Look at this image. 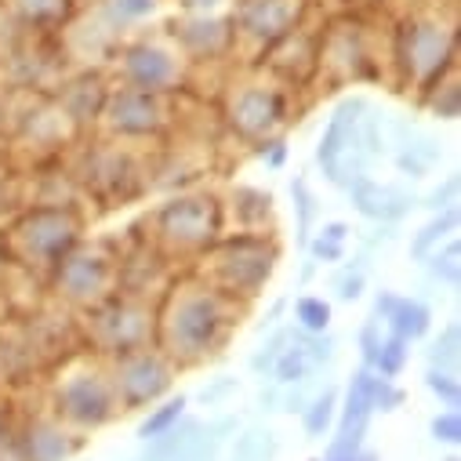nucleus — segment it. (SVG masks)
I'll return each instance as SVG.
<instances>
[{
  "mask_svg": "<svg viewBox=\"0 0 461 461\" xmlns=\"http://www.w3.org/2000/svg\"><path fill=\"white\" fill-rule=\"evenodd\" d=\"M240 302L218 294L196 273L178 276L157 305V338L153 345L175 367H196L221 353L229 330L237 323Z\"/></svg>",
  "mask_w": 461,
  "mask_h": 461,
  "instance_id": "f257e3e1",
  "label": "nucleus"
},
{
  "mask_svg": "<svg viewBox=\"0 0 461 461\" xmlns=\"http://www.w3.org/2000/svg\"><path fill=\"white\" fill-rule=\"evenodd\" d=\"M393 66L400 84L411 91L432 87L447 69L457 66V30L454 5L443 15V5H418L400 15L393 33Z\"/></svg>",
  "mask_w": 461,
  "mask_h": 461,
  "instance_id": "f03ea898",
  "label": "nucleus"
},
{
  "mask_svg": "<svg viewBox=\"0 0 461 461\" xmlns=\"http://www.w3.org/2000/svg\"><path fill=\"white\" fill-rule=\"evenodd\" d=\"M203 262L207 266L196 273L200 280H207L218 294L248 305L273 280L276 262H280V248L266 233H237L229 240H214L203 251Z\"/></svg>",
  "mask_w": 461,
  "mask_h": 461,
  "instance_id": "7ed1b4c3",
  "label": "nucleus"
},
{
  "mask_svg": "<svg viewBox=\"0 0 461 461\" xmlns=\"http://www.w3.org/2000/svg\"><path fill=\"white\" fill-rule=\"evenodd\" d=\"M51 414L69 429H102L121 414L109 378V360L95 353L66 357L51 378Z\"/></svg>",
  "mask_w": 461,
  "mask_h": 461,
  "instance_id": "20e7f679",
  "label": "nucleus"
},
{
  "mask_svg": "<svg viewBox=\"0 0 461 461\" xmlns=\"http://www.w3.org/2000/svg\"><path fill=\"white\" fill-rule=\"evenodd\" d=\"M80 211L73 203H33L5 233L8 262L37 273H51L80 244Z\"/></svg>",
  "mask_w": 461,
  "mask_h": 461,
  "instance_id": "39448f33",
  "label": "nucleus"
},
{
  "mask_svg": "<svg viewBox=\"0 0 461 461\" xmlns=\"http://www.w3.org/2000/svg\"><path fill=\"white\" fill-rule=\"evenodd\" d=\"M109 69L117 73V80L124 87H139V91H153V95L185 91L189 73H193V66L185 62L182 48L175 44V37L167 30L131 33L128 41H121V48L109 59Z\"/></svg>",
  "mask_w": 461,
  "mask_h": 461,
  "instance_id": "423d86ee",
  "label": "nucleus"
},
{
  "mask_svg": "<svg viewBox=\"0 0 461 461\" xmlns=\"http://www.w3.org/2000/svg\"><path fill=\"white\" fill-rule=\"evenodd\" d=\"M84 341L91 345L87 353L113 360L124 357L142 345H153L157 338V305L146 298H131V294H109L98 305L84 309V323H80Z\"/></svg>",
  "mask_w": 461,
  "mask_h": 461,
  "instance_id": "0eeeda50",
  "label": "nucleus"
},
{
  "mask_svg": "<svg viewBox=\"0 0 461 461\" xmlns=\"http://www.w3.org/2000/svg\"><path fill=\"white\" fill-rule=\"evenodd\" d=\"M291 84L287 80H266L258 69L251 77H240L221 95V117L225 128L244 142H269L291 117Z\"/></svg>",
  "mask_w": 461,
  "mask_h": 461,
  "instance_id": "6e6552de",
  "label": "nucleus"
},
{
  "mask_svg": "<svg viewBox=\"0 0 461 461\" xmlns=\"http://www.w3.org/2000/svg\"><path fill=\"white\" fill-rule=\"evenodd\" d=\"M149 233H153V248L164 258H193L203 255L218 233H221V203L211 193H182L171 196L167 203H160L149 218Z\"/></svg>",
  "mask_w": 461,
  "mask_h": 461,
  "instance_id": "1a4fd4ad",
  "label": "nucleus"
},
{
  "mask_svg": "<svg viewBox=\"0 0 461 461\" xmlns=\"http://www.w3.org/2000/svg\"><path fill=\"white\" fill-rule=\"evenodd\" d=\"M312 0H229V23H233L237 51L251 48V59H262L280 37L305 23Z\"/></svg>",
  "mask_w": 461,
  "mask_h": 461,
  "instance_id": "9d476101",
  "label": "nucleus"
},
{
  "mask_svg": "<svg viewBox=\"0 0 461 461\" xmlns=\"http://www.w3.org/2000/svg\"><path fill=\"white\" fill-rule=\"evenodd\" d=\"M117 255H109L102 244H77L55 269H51V291L59 302L73 309H91L102 298L117 294Z\"/></svg>",
  "mask_w": 461,
  "mask_h": 461,
  "instance_id": "9b49d317",
  "label": "nucleus"
},
{
  "mask_svg": "<svg viewBox=\"0 0 461 461\" xmlns=\"http://www.w3.org/2000/svg\"><path fill=\"white\" fill-rule=\"evenodd\" d=\"M175 364L157 349V345H142L124 357L109 360V378L113 393H117L121 411H146L149 403L164 400L167 389L175 385Z\"/></svg>",
  "mask_w": 461,
  "mask_h": 461,
  "instance_id": "f8f14e48",
  "label": "nucleus"
},
{
  "mask_svg": "<svg viewBox=\"0 0 461 461\" xmlns=\"http://www.w3.org/2000/svg\"><path fill=\"white\" fill-rule=\"evenodd\" d=\"M171 95H153V91H139V87H109L105 105L98 124L105 128V135L121 139V142H139V139H160L171 124Z\"/></svg>",
  "mask_w": 461,
  "mask_h": 461,
  "instance_id": "ddd939ff",
  "label": "nucleus"
},
{
  "mask_svg": "<svg viewBox=\"0 0 461 461\" xmlns=\"http://www.w3.org/2000/svg\"><path fill=\"white\" fill-rule=\"evenodd\" d=\"M175 37V44L182 48L185 62L196 69V66H211V62H225L233 59L237 51V41H233V23L229 15H214V12H203V15H178L167 30Z\"/></svg>",
  "mask_w": 461,
  "mask_h": 461,
  "instance_id": "4468645a",
  "label": "nucleus"
},
{
  "mask_svg": "<svg viewBox=\"0 0 461 461\" xmlns=\"http://www.w3.org/2000/svg\"><path fill=\"white\" fill-rule=\"evenodd\" d=\"M109 87L113 84L102 69H77V73H66L59 80V91H51V98L62 105V113L73 121V128L84 131V128L98 124Z\"/></svg>",
  "mask_w": 461,
  "mask_h": 461,
  "instance_id": "2eb2a0df",
  "label": "nucleus"
},
{
  "mask_svg": "<svg viewBox=\"0 0 461 461\" xmlns=\"http://www.w3.org/2000/svg\"><path fill=\"white\" fill-rule=\"evenodd\" d=\"M19 450H23V461H69L80 447V439L73 436V429L55 418L51 411H37L30 414L19 429Z\"/></svg>",
  "mask_w": 461,
  "mask_h": 461,
  "instance_id": "dca6fc26",
  "label": "nucleus"
},
{
  "mask_svg": "<svg viewBox=\"0 0 461 461\" xmlns=\"http://www.w3.org/2000/svg\"><path fill=\"white\" fill-rule=\"evenodd\" d=\"M345 189H349V196H353V203H357V211H360L364 218L382 221V225H396V221L407 218L411 207L418 203L411 193H403V189H396V185H382V182H375L371 175L353 178Z\"/></svg>",
  "mask_w": 461,
  "mask_h": 461,
  "instance_id": "f3484780",
  "label": "nucleus"
},
{
  "mask_svg": "<svg viewBox=\"0 0 461 461\" xmlns=\"http://www.w3.org/2000/svg\"><path fill=\"white\" fill-rule=\"evenodd\" d=\"M367 102L364 98H345L327 121V131L320 135V146H316V164L323 167V175L334 182V167L341 160V153L353 146V135H357V124L364 117Z\"/></svg>",
  "mask_w": 461,
  "mask_h": 461,
  "instance_id": "a211bd4d",
  "label": "nucleus"
},
{
  "mask_svg": "<svg viewBox=\"0 0 461 461\" xmlns=\"http://www.w3.org/2000/svg\"><path fill=\"white\" fill-rule=\"evenodd\" d=\"M0 8L30 33H59L80 5L77 0H0Z\"/></svg>",
  "mask_w": 461,
  "mask_h": 461,
  "instance_id": "6ab92c4d",
  "label": "nucleus"
},
{
  "mask_svg": "<svg viewBox=\"0 0 461 461\" xmlns=\"http://www.w3.org/2000/svg\"><path fill=\"white\" fill-rule=\"evenodd\" d=\"M91 182L109 189L113 196H135L139 193V171H135V157L121 146L102 149L91 160Z\"/></svg>",
  "mask_w": 461,
  "mask_h": 461,
  "instance_id": "aec40b11",
  "label": "nucleus"
},
{
  "mask_svg": "<svg viewBox=\"0 0 461 461\" xmlns=\"http://www.w3.org/2000/svg\"><path fill=\"white\" fill-rule=\"evenodd\" d=\"M237 432H240L237 414H225V418H218V421H211V425L200 421V429H196L193 439L178 450L175 461H218L221 450L229 447V439H233Z\"/></svg>",
  "mask_w": 461,
  "mask_h": 461,
  "instance_id": "412c9836",
  "label": "nucleus"
},
{
  "mask_svg": "<svg viewBox=\"0 0 461 461\" xmlns=\"http://www.w3.org/2000/svg\"><path fill=\"white\" fill-rule=\"evenodd\" d=\"M91 5L98 8V15L117 30L124 41L146 26L149 19H157V12L164 8V0H91Z\"/></svg>",
  "mask_w": 461,
  "mask_h": 461,
  "instance_id": "4be33fe9",
  "label": "nucleus"
},
{
  "mask_svg": "<svg viewBox=\"0 0 461 461\" xmlns=\"http://www.w3.org/2000/svg\"><path fill=\"white\" fill-rule=\"evenodd\" d=\"M375 371L371 367H360L345 389V400H341V418H338V429H371V414H375Z\"/></svg>",
  "mask_w": 461,
  "mask_h": 461,
  "instance_id": "5701e85b",
  "label": "nucleus"
},
{
  "mask_svg": "<svg viewBox=\"0 0 461 461\" xmlns=\"http://www.w3.org/2000/svg\"><path fill=\"white\" fill-rule=\"evenodd\" d=\"M229 207H233L244 233H266V225L273 221V196L255 185H237Z\"/></svg>",
  "mask_w": 461,
  "mask_h": 461,
  "instance_id": "b1692460",
  "label": "nucleus"
},
{
  "mask_svg": "<svg viewBox=\"0 0 461 461\" xmlns=\"http://www.w3.org/2000/svg\"><path fill=\"white\" fill-rule=\"evenodd\" d=\"M421 105L439 121H457L461 117V87H457V66L447 69L432 87L421 91Z\"/></svg>",
  "mask_w": 461,
  "mask_h": 461,
  "instance_id": "393cba45",
  "label": "nucleus"
},
{
  "mask_svg": "<svg viewBox=\"0 0 461 461\" xmlns=\"http://www.w3.org/2000/svg\"><path fill=\"white\" fill-rule=\"evenodd\" d=\"M385 327L407 341H421L432 330V309L418 298H400V305L393 309V316L385 320Z\"/></svg>",
  "mask_w": 461,
  "mask_h": 461,
  "instance_id": "a878e982",
  "label": "nucleus"
},
{
  "mask_svg": "<svg viewBox=\"0 0 461 461\" xmlns=\"http://www.w3.org/2000/svg\"><path fill=\"white\" fill-rule=\"evenodd\" d=\"M454 229H457V207H450V211H436V218L425 221L418 233L411 237V258H414V262H425L443 240H450Z\"/></svg>",
  "mask_w": 461,
  "mask_h": 461,
  "instance_id": "bb28decb",
  "label": "nucleus"
},
{
  "mask_svg": "<svg viewBox=\"0 0 461 461\" xmlns=\"http://www.w3.org/2000/svg\"><path fill=\"white\" fill-rule=\"evenodd\" d=\"M276 450H280L276 432L255 425V429H244V432L233 439V447H229V461H273Z\"/></svg>",
  "mask_w": 461,
  "mask_h": 461,
  "instance_id": "cd10ccee",
  "label": "nucleus"
},
{
  "mask_svg": "<svg viewBox=\"0 0 461 461\" xmlns=\"http://www.w3.org/2000/svg\"><path fill=\"white\" fill-rule=\"evenodd\" d=\"M316 375V367H312V360L305 357V349H302V341H287L284 345V353L276 357V364H273V371H269V382H276L280 389L284 385H294V382H302V378H312Z\"/></svg>",
  "mask_w": 461,
  "mask_h": 461,
  "instance_id": "c85d7f7f",
  "label": "nucleus"
},
{
  "mask_svg": "<svg viewBox=\"0 0 461 461\" xmlns=\"http://www.w3.org/2000/svg\"><path fill=\"white\" fill-rule=\"evenodd\" d=\"M334 418H338V389H323V393H312V400L305 403V411H302V429H305V436L309 439H320L330 425H334Z\"/></svg>",
  "mask_w": 461,
  "mask_h": 461,
  "instance_id": "c756f323",
  "label": "nucleus"
},
{
  "mask_svg": "<svg viewBox=\"0 0 461 461\" xmlns=\"http://www.w3.org/2000/svg\"><path fill=\"white\" fill-rule=\"evenodd\" d=\"M457 258H461L457 240H443V244L425 258V269H429V276H432L436 284L457 291V280H461V262H457Z\"/></svg>",
  "mask_w": 461,
  "mask_h": 461,
  "instance_id": "7c9ffc66",
  "label": "nucleus"
},
{
  "mask_svg": "<svg viewBox=\"0 0 461 461\" xmlns=\"http://www.w3.org/2000/svg\"><path fill=\"white\" fill-rule=\"evenodd\" d=\"M407 360H411V341L389 330V338H382V349H378L371 371L382 375V378H400L403 367H407Z\"/></svg>",
  "mask_w": 461,
  "mask_h": 461,
  "instance_id": "2f4dec72",
  "label": "nucleus"
},
{
  "mask_svg": "<svg viewBox=\"0 0 461 461\" xmlns=\"http://www.w3.org/2000/svg\"><path fill=\"white\" fill-rule=\"evenodd\" d=\"M185 396H171V400H164V403H157V407H149V414L142 418V425H139V439L142 443H149L153 436H160V432H167L182 414H185Z\"/></svg>",
  "mask_w": 461,
  "mask_h": 461,
  "instance_id": "473e14b6",
  "label": "nucleus"
},
{
  "mask_svg": "<svg viewBox=\"0 0 461 461\" xmlns=\"http://www.w3.org/2000/svg\"><path fill=\"white\" fill-rule=\"evenodd\" d=\"M294 327L305 334H320L330 330V302L320 294H302L294 302Z\"/></svg>",
  "mask_w": 461,
  "mask_h": 461,
  "instance_id": "72a5a7b5",
  "label": "nucleus"
},
{
  "mask_svg": "<svg viewBox=\"0 0 461 461\" xmlns=\"http://www.w3.org/2000/svg\"><path fill=\"white\" fill-rule=\"evenodd\" d=\"M461 360V327L457 323H447L439 330V338L432 341L429 349V367H439V371H454Z\"/></svg>",
  "mask_w": 461,
  "mask_h": 461,
  "instance_id": "f704fd0d",
  "label": "nucleus"
},
{
  "mask_svg": "<svg viewBox=\"0 0 461 461\" xmlns=\"http://www.w3.org/2000/svg\"><path fill=\"white\" fill-rule=\"evenodd\" d=\"M330 287H334V294H338L341 302H357V298L364 294V287H367V258L360 255V258H353L349 266H341V269L334 273Z\"/></svg>",
  "mask_w": 461,
  "mask_h": 461,
  "instance_id": "c9c22d12",
  "label": "nucleus"
},
{
  "mask_svg": "<svg viewBox=\"0 0 461 461\" xmlns=\"http://www.w3.org/2000/svg\"><path fill=\"white\" fill-rule=\"evenodd\" d=\"M287 341H291V327H280V330L273 327V330H269V338L258 345V353H255V357H251V364H248V367H251V375H258V378L266 382V378H269V371H273V364H276V357L284 353V345H287Z\"/></svg>",
  "mask_w": 461,
  "mask_h": 461,
  "instance_id": "e433bc0d",
  "label": "nucleus"
},
{
  "mask_svg": "<svg viewBox=\"0 0 461 461\" xmlns=\"http://www.w3.org/2000/svg\"><path fill=\"white\" fill-rule=\"evenodd\" d=\"M291 200H294V211H298V240L302 248L309 244V229H312V218H316V196L309 189L305 178H294L291 182Z\"/></svg>",
  "mask_w": 461,
  "mask_h": 461,
  "instance_id": "4c0bfd02",
  "label": "nucleus"
},
{
  "mask_svg": "<svg viewBox=\"0 0 461 461\" xmlns=\"http://www.w3.org/2000/svg\"><path fill=\"white\" fill-rule=\"evenodd\" d=\"M425 389H429L443 407H457V403H461V382H457L454 371L429 367V375H425Z\"/></svg>",
  "mask_w": 461,
  "mask_h": 461,
  "instance_id": "58836bf2",
  "label": "nucleus"
},
{
  "mask_svg": "<svg viewBox=\"0 0 461 461\" xmlns=\"http://www.w3.org/2000/svg\"><path fill=\"white\" fill-rule=\"evenodd\" d=\"M364 443H367V429H338V436L327 447V457H357L367 450Z\"/></svg>",
  "mask_w": 461,
  "mask_h": 461,
  "instance_id": "ea45409f",
  "label": "nucleus"
},
{
  "mask_svg": "<svg viewBox=\"0 0 461 461\" xmlns=\"http://www.w3.org/2000/svg\"><path fill=\"white\" fill-rule=\"evenodd\" d=\"M371 400H375V411L393 414V411H400V407H403L407 393L396 385V378H382V375H375V393H371Z\"/></svg>",
  "mask_w": 461,
  "mask_h": 461,
  "instance_id": "a19ab883",
  "label": "nucleus"
},
{
  "mask_svg": "<svg viewBox=\"0 0 461 461\" xmlns=\"http://www.w3.org/2000/svg\"><path fill=\"white\" fill-rule=\"evenodd\" d=\"M429 432H432V439L436 443H447V447H457L461 443V414L450 407V411H443V414H436L432 421H429Z\"/></svg>",
  "mask_w": 461,
  "mask_h": 461,
  "instance_id": "79ce46f5",
  "label": "nucleus"
},
{
  "mask_svg": "<svg viewBox=\"0 0 461 461\" xmlns=\"http://www.w3.org/2000/svg\"><path fill=\"white\" fill-rule=\"evenodd\" d=\"M309 400H312V385H309V378H302V382L280 389V411H287V414H302Z\"/></svg>",
  "mask_w": 461,
  "mask_h": 461,
  "instance_id": "37998d69",
  "label": "nucleus"
},
{
  "mask_svg": "<svg viewBox=\"0 0 461 461\" xmlns=\"http://www.w3.org/2000/svg\"><path fill=\"white\" fill-rule=\"evenodd\" d=\"M378 349H382V323L371 316V320L360 327V357H364V367H375Z\"/></svg>",
  "mask_w": 461,
  "mask_h": 461,
  "instance_id": "c03bdc74",
  "label": "nucleus"
},
{
  "mask_svg": "<svg viewBox=\"0 0 461 461\" xmlns=\"http://www.w3.org/2000/svg\"><path fill=\"white\" fill-rule=\"evenodd\" d=\"M457 175H447V182L443 185H436L429 196H425V207H432V211H450V207H457Z\"/></svg>",
  "mask_w": 461,
  "mask_h": 461,
  "instance_id": "a18cd8bd",
  "label": "nucleus"
},
{
  "mask_svg": "<svg viewBox=\"0 0 461 461\" xmlns=\"http://www.w3.org/2000/svg\"><path fill=\"white\" fill-rule=\"evenodd\" d=\"M233 393H237V378H218V382H211V385H203V389H200V403L214 407L218 400L233 396Z\"/></svg>",
  "mask_w": 461,
  "mask_h": 461,
  "instance_id": "49530a36",
  "label": "nucleus"
},
{
  "mask_svg": "<svg viewBox=\"0 0 461 461\" xmlns=\"http://www.w3.org/2000/svg\"><path fill=\"white\" fill-rule=\"evenodd\" d=\"M349 233H353V225L349 221H323V229L316 237L330 240V244H349Z\"/></svg>",
  "mask_w": 461,
  "mask_h": 461,
  "instance_id": "de8ad7c7",
  "label": "nucleus"
},
{
  "mask_svg": "<svg viewBox=\"0 0 461 461\" xmlns=\"http://www.w3.org/2000/svg\"><path fill=\"white\" fill-rule=\"evenodd\" d=\"M400 298H403V294H396V291H378V298H375V320L385 323V320L393 316V309L400 305Z\"/></svg>",
  "mask_w": 461,
  "mask_h": 461,
  "instance_id": "09e8293b",
  "label": "nucleus"
},
{
  "mask_svg": "<svg viewBox=\"0 0 461 461\" xmlns=\"http://www.w3.org/2000/svg\"><path fill=\"white\" fill-rule=\"evenodd\" d=\"M171 5L178 12H185V15H203V12H214V8L229 5V0H171Z\"/></svg>",
  "mask_w": 461,
  "mask_h": 461,
  "instance_id": "8fccbe9b",
  "label": "nucleus"
},
{
  "mask_svg": "<svg viewBox=\"0 0 461 461\" xmlns=\"http://www.w3.org/2000/svg\"><path fill=\"white\" fill-rule=\"evenodd\" d=\"M396 167H400L407 178H421V175H429V167H425L418 157H411L407 149H400V153H396Z\"/></svg>",
  "mask_w": 461,
  "mask_h": 461,
  "instance_id": "3c124183",
  "label": "nucleus"
},
{
  "mask_svg": "<svg viewBox=\"0 0 461 461\" xmlns=\"http://www.w3.org/2000/svg\"><path fill=\"white\" fill-rule=\"evenodd\" d=\"M258 411H266V414L280 411V385H276V382H273L269 389H262V393H258Z\"/></svg>",
  "mask_w": 461,
  "mask_h": 461,
  "instance_id": "603ef678",
  "label": "nucleus"
},
{
  "mask_svg": "<svg viewBox=\"0 0 461 461\" xmlns=\"http://www.w3.org/2000/svg\"><path fill=\"white\" fill-rule=\"evenodd\" d=\"M284 309H287V302H284V298H280V302H273V309H269V316H266V320L258 323V334H269V330L276 327V320L284 316Z\"/></svg>",
  "mask_w": 461,
  "mask_h": 461,
  "instance_id": "864d4df0",
  "label": "nucleus"
},
{
  "mask_svg": "<svg viewBox=\"0 0 461 461\" xmlns=\"http://www.w3.org/2000/svg\"><path fill=\"white\" fill-rule=\"evenodd\" d=\"M8 273V248H5V233H0V280Z\"/></svg>",
  "mask_w": 461,
  "mask_h": 461,
  "instance_id": "5fc2aeb1",
  "label": "nucleus"
},
{
  "mask_svg": "<svg viewBox=\"0 0 461 461\" xmlns=\"http://www.w3.org/2000/svg\"><path fill=\"white\" fill-rule=\"evenodd\" d=\"M316 276V262L312 258H305V266H302V284H309Z\"/></svg>",
  "mask_w": 461,
  "mask_h": 461,
  "instance_id": "6e6d98bb",
  "label": "nucleus"
},
{
  "mask_svg": "<svg viewBox=\"0 0 461 461\" xmlns=\"http://www.w3.org/2000/svg\"><path fill=\"white\" fill-rule=\"evenodd\" d=\"M447 461H457V457H454V454H450V457H447Z\"/></svg>",
  "mask_w": 461,
  "mask_h": 461,
  "instance_id": "4d7b16f0",
  "label": "nucleus"
},
{
  "mask_svg": "<svg viewBox=\"0 0 461 461\" xmlns=\"http://www.w3.org/2000/svg\"><path fill=\"white\" fill-rule=\"evenodd\" d=\"M77 5H87V0H77Z\"/></svg>",
  "mask_w": 461,
  "mask_h": 461,
  "instance_id": "13d9d810",
  "label": "nucleus"
}]
</instances>
